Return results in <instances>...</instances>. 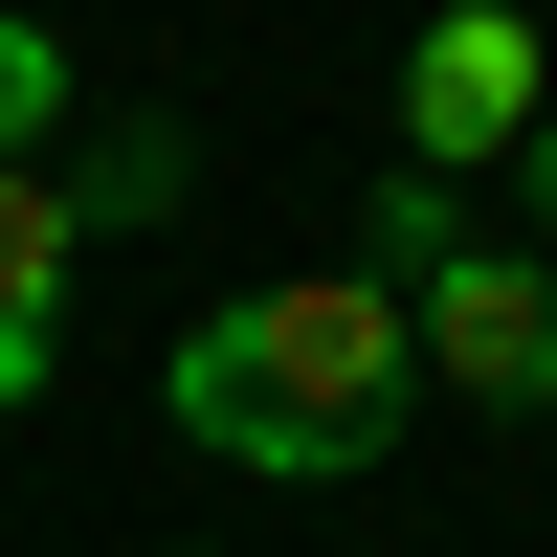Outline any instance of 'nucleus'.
Segmentation results:
<instances>
[{
	"instance_id": "f257e3e1",
	"label": "nucleus",
	"mask_w": 557,
	"mask_h": 557,
	"mask_svg": "<svg viewBox=\"0 0 557 557\" xmlns=\"http://www.w3.org/2000/svg\"><path fill=\"white\" fill-rule=\"evenodd\" d=\"M178 446H223V469L268 491H335L401 446V401H424V335H401V290H357V268H290V290H223L201 335H178Z\"/></svg>"
},
{
	"instance_id": "f03ea898",
	"label": "nucleus",
	"mask_w": 557,
	"mask_h": 557,
	"mask_svg": "<svg viewBox=\"0 0 557 557\" xmlns=\"http://www.w3.org/2000/svg\"><path fill=\"white\" fill-rule=\"evenodd\" d=\"M401 335H424V380H446V401L557 424V246H446L424 290H401Z\"/></svg>"
},
{
	"instance_id": "7ed1b4c3",
	"label": "nucleus",
	"mask_w": 557,
	"mask_h": 557,
	"mask_svg": "<svg viewBox=\"0 0 557 557\" xmlns=\"http://www.w3.org/2000/svg\"><path fill=\"white\" fill-rule=\"evenodd\" d=\"M535 112H557V67H535L513 0H469V23L401 45V157H424V178H513V157H535Z\"/></svg>"
},
{
	"instance_id": "20e7f679",
	"label": "nucleus",
	"mask_w": 557,
	"mask_h": 557,
	"mask_svg": "<svg viewBox=\"0 0 557 557\" xmlns=\"http://www.w3.org/2000/svg\"><path fill=\"white\" fill-rule=\"evenodd\" d=\"M45 201H67V246H89V223H178V201H201V157H178V112H112V134L45 157Z\"/></svg>"
},
{
	"instance_id": "39448f33",
	"label": "nucleus",
	"mask_w": 557,
	"mask_h": 557,
	"mask_svg": "<svg viewBox=\"0 0 557 557\" xmlns=\"http://www.w3.org/2000/svg\"><path fill=\"white\" fill-rule=\"evenodd\" d=\"M446 246H469V201H446V178H380V201H357V290H424Z\"/></svg>"
},
{
	"instance_id": "423d86ee",
	"label": "nucleus",
	"mask_w": 557,
	"mask_h": 557,
	"mask_svg": "<svg viewBox=\"0 0 557 557\" xmlns=\"http://www.w3.org/2000/svg\"><path fill=\"white\" fill-rule=\"evenodd\" d=\"M45 290H67V201L0 178V357H45Z\"/></svg>"
},
{
	"instance_id": "0eeeda50",
	"label": "nucleus",
	"mask_w": 557,
	"mask_h": 557,
	"mask_svg": "<svg viewBox=\"0 0 557 557\" xmlns=\"http://www.w3.org/2000/svg\"><path fill=\"white\" fill-rule=\"evenodd\" d=\"M45 134H67V45L0 23V178H45Z\"/></svg>"
},
{
	"instance_id": "6e6552de",
	"label": "nucleus",
	"mask_w": 557,
	"mask_h": 557,
	"mask_svg": "<svg viewBox=\"0 0 557 557\" xmlns=\"http://www.w3.org/2000/svg\"><path fill=\"white\" fill-rule=\"evenodd\" d=\"M513 178H535V223H557V112H535V157H513Z\"/></svg>"
}]
</instances>
